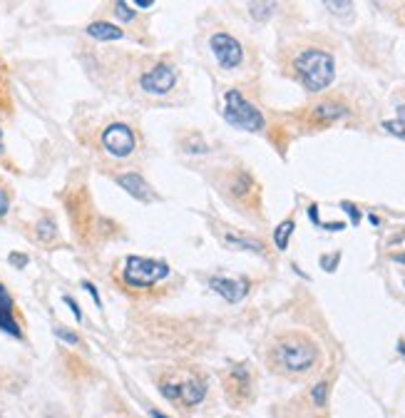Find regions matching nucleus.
I'll list each match as a JSON object with an SVG mask.
<instances>
[{"instance_id":"aec40b11","label":"nucleus","mask_w":405,"mask_h":418,"mask_svg":"<svg viewBox=\"0 0 405 418\" xmlns=\"http://www.w3.org/2000/svg\"><path fill=\"white\" fill-rule=\"evenodd\" d=\"M273 10H276V3H249V13H251V18H256V20L271 18Z\"/></svg>"},{"instance_id":"39448f33","label":"nucleus","mask_w":405,"mask_h":418,"mask_svg":"<svg viewBox=\"0 0 405 418\" xmlns=\"http://www.w3.org/2000/svg\"><path fill=\"white\" fill-rule=\"evenodd\" d=\"M222 115L229 125L236 127V130H244V132H261L266 125L261 110H256V105H251L239 90H227Z\"/></svg>"},{"instance_id":"f8f14e48","label":"nucleus","mask_w":405,"mask_h":418,"mask_svg":"<svg viewBox=\"0 0 405 418\" xmlns=\"http://www.w3.org/2000/svg\"><path fill=\"white\" fill-rule=\"evenodd\" d=\"M114 179H117V184H120L127 195H132L134 199H140V202H152L154 199L152 187H149V182L142 177L140 172H125V175H117Z\"/></svg>"},{"instance_id":"4468645a","label":"nucleus","mask_w":405,"mask_h":418,"mask_svg":"<svg viewBox=\"0 0 405 418\" xmlns=\"http://www.w3.org/2000/svg\"><path fill=\"white\" fill-rule=\"evenodd\" d=\"M229 190H231V197H234V199L249 202L251 195H256V182H253V177L249 172L239 170L234 175V179H231V184H229Z\"/></svg>"},{"instance_id":"2f4dec72","label":"nucleus","mask_w":405,"mask_h":418,"mask_svg":"<svg viewBox=\"0 0 405 418\" xmlns=\"http://www.w3.org/2000/svg\"><path fill=\"white\" fill-rule=\"evenodd\" d=\"M391 259H393V261H398V264H405V254H393Z\"/></svg>"},{"instance_id":"2eb2a0df","label":"nucleus","mask_w":405,"mask_h":418,"mask_svg":"<svg viewBox=\"0 0 405 418\" xmlns=\"http://www.w3.org/2000/svg\"><path fill=\"white\" fill-rule=\"evenodd\" d=\"M87 35L95 40H120L122 35H125V30L112 26V23H102V20H97V23H90L87 26Z\"/></svg>"},{"instance_id":"ddd939ff","label":"nucleus","mask_w":405,"mask_h":418,"mask_svg":"<svg viewBox=\"0 0 405 418\" xmlns=\"http://www.w3.org/2000/svg\"><path fill=\"white\" fill-rule=\"evenodd\" d=\"M346 115H349V108H346V105L333 102V100H323L311 108V122H316V125H331V122L341 120Z\"/></svg>"},{"instance_id":"412c9836","label":"nucleus","mask_w":405,"mask_h":418,"mask_svg":"<svg viewBox=\"0 0 405 418\" xmlns=\"http://www.w3.org/2000/svg\"><path fill=\"white\" fill-rule=\"evenodd\" d=\"M326 396H329V384H326V381H321V384H316V386H313V391H311V399H313V404H316L318 408H323V406H326Z\"/></svg>"},{"instance_id":"72a5a7b5","label":"nucleus","mask_w":405,"mask_h":418,"mask_svg":"<svg viewBox=\"0 0 405 418\" xmlns=\"http://www.w3.org/2000/svg\"><path fill=\"white\" fill-rule=\"evenodd\" d=\"M149 416H152V418H167L165 413H159V411H152V413H149Z\"/></svg>"},{"instance_id":"a878e982","label":"nucleus","mask_w":405,"mask_h":418,"mask_svg":"<svg viewBox=\"0 0 405 418\" xmlns=\"http://www.w3.org/2000/svg\"><path fill=\"white\" fill-rule=\"evenodd\" d=\"M8 259H10V264H13V266H18V269H25V266H28V257H25V254H10Z\"/></svg>"},{"instance_id":"a211bd4d","label":"nucleus","mask_w":405,"mask_h":418,"mask_svg":"<svg viewBox=\"0 0 405 418\" xmlns=\"http://www.w3.org/2000/svg\"><path fill=\"white\" fill-rule=\"evenodd\" d=\"M35 235H38V239L40 241H52L57 237V227H55V222H52L50 217H43L38 224H35Z\"/></svg>"},{"instance_id":"20e7f679","label":"nucleus","mask_w":405,"mask_h":418,"mask_svg":"<svg viewBox=\"0 0 405 418\" xmlns=\"http://www.w3.org/2000/svg\"><path fill=\"white\" fill-rule=\"evenodd\" d=\"M172 274V266L162 259H147V257H127L120 269V284L127 292L137 289H152L162 279Z\"/></svg>"},{"instance_id":"c85d7f7f","label":"nucleus","mask_w":405,"mask_h":418,"mask_svg":"<svg viewBox=\"0 0 405 418\" xmlns=\"http://www.w3.org/2000/svg\"><path fill=\"white\" fill-rule=\"evenodd\" d=\"M85 289H87V292H90V297L95 299V304H97V306H102V301H100V294H97V289H95V286L90 284V281H85Z\"/></svg>"},{"instance_id":"6e6552de","label":"nucleus","mask_w":405,"mask_h":418,"mask_svg":"<svg viewBox=\"0 0 405 418\" xmlns=\"http://www.w3.org/2000/svg\"><path fill=\"white\" fill-rule=\"evenodd\" d=\"M177 85V68L172 63H157L149 70H145L140 77V88L145 90L147 95H169Z\"/></svg>"},{"instance_id":"f3484780","label":"nucleus","mask_w":405,"mask_h":418,"mask_svg":"<svg viewBox=\"0 0 405 418\" xmlns=\"http://www.w3.org/2000/svg\"><path fill=\"white\" fill-rule=\"evenodd\" d=\"M291 235H293V219H286V222H281L279 227H276V232H273V244H276L279 252H284V249L289 247Z\"/></svg>"},{"instance_id":"473e14b6","label":"nucleus","mask_w":405,"mask_h":418,"mask_svg":"<svg viewBox=\"0 0 405 418\" xmlns=\"http://www.w3.org/2000/svg\"><path fill=\"white\" fill-rule=\"evenodd\" d=\"M398 354L405 359V341H403V339H400V341H398Z\"/></svg>"},{"instance_id":"b1692460","label":"nucleus","mask_w":405,"mask_h":418,"mask_svg":"<svg viewBox=\"0 0 405 418\" xmlns=\"http://www.w3.org/2000/svg\"><path fill=\"white\" fill-rule=\"evenodd\" d=\"M8 209H10V195H8V190L0 184V219L8 215Z\"/></svg>"},{"instance_id":"6ab92c4d","label":"nucleus","mask_w":405,"mask_h":418,"mask_svg":"<svg viewBox=\"0 0 405 418\" xmlns=\"http://www.w3.org/2000/svg\"><path fill=\"white\" fill-rule=\"evenodd\" d=\"M395 112H398V117H395V120H386L383 127H386L391 135H398V137L405 139V105H398Z\"/></svg>"},{"instance_id":"9b49d317","label":"nucleus","mask_w":405,"mask_h":418,"mask_svg":"<svg viewBox=\"0 0 405 418\" xmlns=\"http://www.w3.org/2000/svg\"><path fill=\"white\" fill-rule=\"evenodd\" d=\"M0 331L13 339H23V329H20L18 319H15V304L13 297L8 294V289L0 284Z\"/></svg>"},{"instance_id":"9d476101","label":"nucleus","mask_w":405,"mask_h":418,"mask_svg":"<svg viewBox=\"0 0 405 418\" xmlns=\"http://www.w3.org/2000/svg\"><path fill=\"white\" fill-rule=\"evenodd\" d=\"M209 286L219 297H224L231 304H239L241 299L249 294V281L247 279H227V277H211Z\"/></svg>"},{"instance_id":"f257e3e1","label":"nucleus","mask_w":405,"mask_h":418,"mask_svg":"<svg viewBox=\"0 0 405 418\" xmlns=\"http://www.w3.org/2000/svg\"><path fill=\"white\" fill-rule=\"evenodd\" d=\"M266 364L284 376H306L321 364V346L304 331L279 334L266 348Z\"/></svg>"},{"instance_id":"cd10ccee","label":"nucleus","mask_w":405,"mask_h":418,"mask_svg":"<svg viewBox=\"0 0 405 418\" xmlns=\"http://www.w3.org/2000/svg\"><path fill=\"white\" fill-rule=\"evenodd\" d=\"M63 299H65V304H68V306H70V309H72V314H75L77 321H80V319H83V314H80V306H77L75 299H72V297H63Z\"/></svg>"},{"instance_id":"423d86ee","label":"nucleus","mask_w":405,"mask_h":418,"mask_svg":"<svg viewBox=\"0 0 405 418\" xmlns=\"http://www.w3.org/2000/svg\"><path fill=\"white\" fill-rule=\"evenodd\" d=\"M102 150L114 159L132 157L137 152V132L127 122H112L100 135Z\"/></svg>"},{"instance_id":"393cba45","label":"nucleus","mask_w":405,"mask_h":418,"mask_svg":"<svg viewBox=\"0 0 405 418\" xmlns=\"http://www.w3.org/2000/svg\"><path fill=\"white\" fill-rule=\"evenodd\" d=\"M341 207H343V209H346V212H349V217H351V222H353V224H358V222H361V212H358V209H355V207H353V204H351V202H343V204H341Z\"/></svg>"},{"instance_id":"1a4fd4ad","label":"nucleus","mask_w":405,"mask_h":418,"mask_svg":"<svg viewBox=\"0 0 405 418\" xmlns=\"http://www.w3.org/2000/svg\"><path fill=\"white\" fill-rule=\"evenodd\" d=\"M209 48L211 52H214L216 63L222 65L224 70H236L244 63V48H241L239 40H236L234 35H229V32H214L209 38Z\"/></svg>"},{"instance_id":"0eeeda50","label":"nucleus","mask_w":405,"mask_h":418,"mask_svg":"<svg viewBox=\"0 0 405 418\" xmlns=\"http://www.w3.org/2000/svg\"><path fill=\"white\" fill-rule=\"evenodd\" d=\"M224 391L234 408L247 406L253 399V376L247 364H236L224 374Z\"/></svg>"},{"instance_id":"7ed1b4c3","label":"nucleus","mask_w":405,"mask_h":418,"mask_svg":"<svg viewBox=\"0 0 405 418\" xmlns=\"http://www.w3.org/2000/svg\"><path fill=\"white\" fill-rule=\"evenodd\" d=\"M293 75L309 92H321L335 77V60L329 50L321 48H304L293 57Z\"/></svg>"},{"instance_id":"f704fd0d","label":"nucleus","mask_w":405,"mask_h":418,"mask_svg":"<svg viewBox=\"0 0 405 418\" xmlns=\"http://www.w3.org/2000/svg\"><path fill=\"white\" fill-rule=\"evenodd\" d=\"M0 155H3V130H0Z\"/></svg>"},{"instance_id":"5701e85b","label":"nucleus","mask_w":405,"mask_h":418,"mask_svg":"<svg viewBox=\"0 0 405 418\" xmlns=\"http://www.w3.org/2000/svg\"><path fill=\"white\" fill-rule=\"evenodd\" d=\"M55 336L57 339H63L65 344H70V346H77L80 344V339H77V334H72V331H68V329H63V326H55Z\"/></svg>"},{"instance_id":"4be33fe9","label":"nucleus","mask_w":405,"mask_h":418,"mask_svg":"<svg viewBox=\"0 0 405 418\" xmlns=\"http://www.w3.org/2000/svg\"><path fill=\"white\" fill-rule=\"evenodd\" d=\"M114 15H117L120 20H125V23H129V20L134 18V10H129V6H127V3L117 0V3H114Z\"/></svg>"},{"instance_id":"f03ea898","label":"nucleus","mask_w":405,"mask_h":418,"mask_svg":"<svg viewBox=\"0 0 405 418\" xmlns=\"http://www.w3.org/2000/svg\"><path fill=\"white\" fill-rule=\"evenodd\" d=\"M157 388L159 393L169 401L172 406H177L179 411L191 413L196 406H202L209 393V381L202 371L191 368H165L157 376Z\"/></svg>"},{"instance_id":"7c9ffc66","label":"nucleus","mask_w":405,"mask_h":418,"mask_svg":"<svg viewBox=\"0 0 405 418\" xmlns=\"http://www.w3.org/2000/svg\"><path fill=\"white\" fill-rule=\"evenodd\" d=\"M134 6H137V8H152V0H137Z\"/></svg>"},{"instance_id":"bb28decb","label":"nucleus","mask_w":405,"mask_h":418,"mask_svg":"<svg viewBox=\"0 0 405 418\" xmlns=\"http://www.w3.org/2000/svg\"><path fill=\"white\" fill-rule=\"evenodd\" d=\"M326 8L329 10H333V13H346V10H351V3H326Z\"/></svg>"},{"instance_id":"dca6fc26","label":"nucleus","mask_w":405,"mask_h":418,"mask_svg":"<svg viewBox=\"0 0 405 418\" xmlns=\"http://www.w3.org/2000/svg\"><path fill=\"white\" fill-rule=\"evenodd\" d=\"M224 241H227L229 247H234V249H249V252H256V254L264 252V244H261V241H256V239H247V237L227 235V237H224Z\"/></svg>"},{"instance_id":"c756f323","label":"nucleus","mask_w":405,"mask_h":418,"mask_svg":"<svg viewBox=\"0 0 405 418\" xmlns=\"http://www.w3.org/2000/svg\"><path fill=\"white\" fill-rule=\"evenodd\" d=\"M338 261V254H335L333 259L331 257H323V266H326V272H333V264Z\"/></svg>"}]
</instances>
